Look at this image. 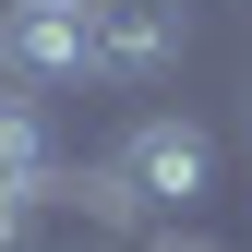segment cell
<instances>
[{
	"instance_id": "1",
	"label": "cell",
	"mask_w": 252,
	"mask_h": 252,
	"mask_svg": "<svg viewBox=\"0 0 252 252\" xmlns=\"http://www.w3.org/2000/svg\"><path fill=\"white\" fill-rule=\"evenodd\" d=\"M108 180H120L132 216H204V192H216V132H204V120H132L120 156H108Z\"/></svg>"
},
{
	"instance_id": "2",
	"label": "cell",
	"mask_w": 252,
	"mask_h": 252,
	"mask_svg": "<svg viewBox=\"0 0 252 252\" xmlns=\"http://www.w3.org/2000/svg\"><path fill=\"white\" fill-rule=\"evenodd\" d=\"M0 72L36 96V84H84L96 72V24H84V0H12L0 12Z\"/></svg>"
},
{
	"instance_id": "3",
	"label": "cell",
	"mask_w": 252,
	"mask_h": 252,
	"mask_svg": "<svg viewBox=\"0 0 252 252\" xmlns=\"http://www.w3.org/2000/svg\"><path fill=\"white\" fill-rule=\"evenodd\" d=\"M84 24H96V84H144V72H168L192 48L180 0H84Z\"/></svg>"
},
{
	"instance_id": "4",
	"label": "cell",
	"mask_w": 252,
	"mask_h": 252,
	"mask_svg": "<svg viewBox=\"0 0 252 252\" xmlns=\"http://www.w3.org/2000/svg\"><path fill=\"white\" fill-rule=\"evenodd\" d=\"M48 228H60L48 192H0V252H48Z\"/></svg>"
}]
</instances>
